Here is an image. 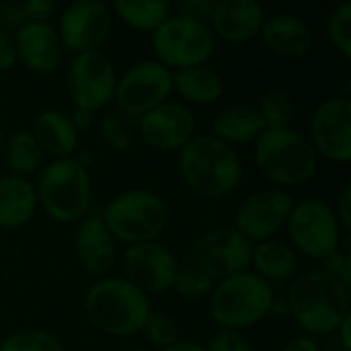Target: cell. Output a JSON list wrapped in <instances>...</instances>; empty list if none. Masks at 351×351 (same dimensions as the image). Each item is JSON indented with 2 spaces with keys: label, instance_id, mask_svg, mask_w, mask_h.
I'll use <instances>...</instances> for the list:
<instances>
[{
  "label": "cell",
  "instance_id": "obj_1",
  "mask_svg": "<svg viewBox=\"0 0 351 351\" xmlns=\"http://www.w3.org/2000/svg\"><path fill=\"white\" fill-rule=\"evenodd\" d=\"M286 302L296 323L313 335L337 331L350 315V292L323 269L306 271L294 280Z\"/></svg>",
  "mask_w": 351,
  "mask_h": 351
},
{
  "label": "cell",
  "instance_id": "obj_2",
  "mask_svg": "<svg viewBox=\"0 0 351 351\" xmlns=\"http://www.w3.org/2000/svg\"><path fill=\"white\" fill-rule=\"evenodd\" d=\"M179 171L189 187L208 197L237 189L243 165L237 150L214 136H195L179 150Z\"/></svg>",
  "mask_w": 351,
  "mask_h": 351
},
{
  "label": "cell",
  "instance_id": "obj_3",
  "mask_svg": "<svg viewBox=\"0 0 351 351\" xmlns=\"http://www.w3.org/2000/svg\"><path fill=\"white\" fill-rule=\"evenodd\" d=\"M84 313L97 329L115 337H130L142 329L150 315V302L128 280L111 278L97 282L86 292Z\"/></svg>",
  "mask_w": 351,
  "mask_h": 351
},
{
  "label": "cell",
  "instance_id": "obj_4",
  "mask_svg": "<svg viewBox=\"0 0 351 351\" xmlns=\"http://www.w3.org/2000/svg\"><path fill=\"white\" fill-rule=\"evenodd\" d=\"M255 162L278 185H302L317 171V152L311 142L288 128H265L257 138Z\"/></svg>",
  "mask_w": 351,
  "mask_h": 351
},
{
  "label": "cell",
  "instance_id": "obj_5",
  "mask_svg": "<svg viewBox=\"0 0 351 351\" xmlns=\"http://www.w3.org/2000/svg\"><path fill=\"white\" fill-rule=\"evenodd\" d=\"M276 296L265 280L255 274H237L222 280L210 298L212 319L226 331L251 327L271 313Z\"/></svg>",
  "mask_w": 351,
  "mask_h": 351
},
{
  "label": "cell",
  "instance_id": "obj_6",
  "mask_svg": "<svg viewBox=\"0 0 351 351\" xmlns=\"http://www.w3.org/2000/svg\"><path fill=\"white\" fill-rule=\"evenodd\" d=\"M41 208L60 222L82 220L90 208V177L76 158L49 162L35 189Z\"/></svg>",
  "mask_w": 351,
  "mask_h": 351
},
{
  "label": "cell",
  "instance_id": "obj_7",
  "mask_svg": "<svg viewBox=\"0 0 351 351\" xmlns=\"http://www.w3.org/2000/svg\"><path fill=\"white\" fill-rule=\"evenodd\" d=\"M169 212L160 195L148 189H128L111 199L105 210L103 224L113 234L130 245L152 243L167 224Z\"/></svg>",
  "mask_w": 351,
  "mask_h": 351
},
{
  "label": "cell",
  "instance_id": "obj_8",
  "mask_svg": "<svg viewBox=\"0 0 351 351\" xmlns=\"http://www.w3.org/2000/svg\"><path fill=\"white\" fill-rule=\"evenodd\" d=\"M150 41L158 58L156 62L175 70L204 66L216 45L214 33L206 23L181 14L169 16L158 29H154Z\"/></svg>",
  "mask_w": 351,
  "mask_h": 351
},
{
  "label": "cell",
  "instance_id": "obj_9",
  "mask_svg": "<svg viewBox=\"0 0 351 351\" xmlns=\"http://www.w3.org/2000/svg\"><path fill=\"white\" fill-rule=\"evenodd\" d=\"M288 234L294 247L311 259H327L339 247V220L319 199H304L288 216Z\"/></svg>",
  "mask_w": 351,
  "mask_h": 351
},
{
  "label": "cell",
  "instance_id": "obj_10",
  "mask_svg": "<svg viewBox=\"0 0 351 351\" xmlns=\"http://www.w3.org/2000/svg\"><path fill=\"white\" fill-rule=\"evenodd\" d=\"M173 88V74L156 60H142L134 64L121 80H117V107L132 117H142L160 103Z\"/></svg>",
  "mask_w": 351,
  "mask_h": 351
},
{
  "label": "cell",
  "instance_id": "obj_11",
  "mask_svg": "<svg viewBox=\"0 0 351 351\" xmlns=\"http://www.w3.org/2000/svg\"><path fill=\"white\" fill-rule=\"evenodd\" d=\"M68 93L76 105V109L97 111L105 107L117 88L115 68L101 51H84L76 53L68 68Z\"/></svg>",
  "mask_w": 351,
  "mask_h": 351
},
{
  "label": "cell",
  "instance_id": "obj_12",
  "mask_svg": "<svg viewBox=\"0 0 351 351\" xmlns=\"http://www.w3.org/2000/svg\"><path fill=\"white\" fill-rule=\"evenodd\" d=\"M251 253L253 247L241 232L212 230L193 245V265L210 280H226L249 267Z\"/></svg>",
  "mask_w": 351,
  "mask_h": 351
},
{
  "label": "cell",
  "instance_id": "obj_13",
  "mask_svg": "<svg viewBox=\"0 0 351 351\" xmlns=\"http://www.w3.org/2000/svg\"><path fill=\"white\" fill-rule=\"evenodd\" d=\"M311 138L315 152L325 158L348 162L351 158V103L348 97H329L311 117Z\"/></svg>",
  "mask_w": 351,
  "mask_h": 351
},
{
  "label": "cell",
  "instance_id": "obj_14",
  "mask_svg": "<svg viewBox=\"0 0 351 351\" xmlns=\"http://www.w3.org/2000/svg\"><path fill=\"white\" fill-rule=\"evenodd\" d=\"M294 208L292 197L280 189H265L249 195L237 210V232L251 241H271L282 230Z\"/></svg>",
  "mask_w": 351,
  "mask_h": 351
},
{
  "label": "cell",
  "instance_id": "obj_15",
  "mask_svg": "<svg viewBox=\"0 0 351 351\" xmlns=\"http://www.w3.org/2000/svg\"><path fill=\"white\" fill-rule=\"evenodd\" d=\"M111 29V16L103 2L80 0L70 4L60 19V43L76 53L97 51Z\"/></svg>",
  "mask_w": 351,
  "mask_h": 351
},
{
  "label": "cell",
  "instance_id": "obj_16",
  "mask_svg": "<svg viewBox=\"0 0 351 351\" xmlns=\"http://www.w3.org/2000/svg\"><path fill=\"white\" fill-rule=\"evenodd\" d=\"M128 282L144 294H158L173 286L177 263L171 251L158 243L132 245L123 255Z\"/></svg>",
  "mask_w": 351,
  "mask_h": 351
},
{
  "label": "cell",
  "instance_id": "obj_17",
  "mask_svg": "<svg viewBox=\"0 0 351 351\" xmlns=\"http://www.w3.org/2000/svg\"><path fill=\"white\" fill-rule=\"evenodd\" d=\"M195 121L187 107L179 103H160L140 117V134L148 146L160 152L181 150L193 138Z\"/></svg>",
  "mask_w": 351,
  "mask_h": 351
},
{
  "label": "cell",
  "instance_id": "obj_18",
  "mask_svg": "<svg viewBox=\"0 0 351 351\" xmlns=\"http://www.w3.org/2000/svg\"><path fill=\"white\" fill-rule=\"evenodd\" d=\"M16 60L37 74H47L58 68L62 43L49 23H23L14 37Z\"/></svg>",
  "mask_w": 351,
  "mask_h": 351
},
{
  "label": "cell",
  "instance_id": "obj_19",
  "mask_svg": "<svg viewBox=\"0 0 351 351\" xmlns=\"http://www.w3.org/2000/svg\"><path fill=\"white\" fill-rule=\"evenodd\" d=\"M210 21L216 35L226 41L241 43L261 33L265 12L255 0H220L216 2Z\"/></svg>",
  "mask_w": 351,
  "mask_h": 351
},
{
  "label": "cell",
  "instance_id": "obj_20",
  "mask_svg": "<svg viewBox=\"0 0 351 351\" xmlns=\"http://www.w3.org/2000/svg\"><path fill=\"white\" fill-rule=\"evenodd\" d=\"M265 47L282 58H304L313 47L311 27L292 12H278L265 19L261 33Z\"/></svg>",
  "mask_w": 351,
  "mask_h": 351
},
{
  "label": "cell",
  "instance_id": "obj_21",
  "mask_svg": "<svg viewBox=\"0 0 351 351\" xmlns=\"http://www.w3.org/2000/svg\"><path fill=\"white\" fill-rule=\"evenodd\" d=\"M76 253L82 267L93 276H101L113 267L117 247L113 234L103 224V218L90 216L82 220L76 230Z\"/></svg>",
  "mask_w": 351,
  "mask_h": 351
},
{
  "label": "cell",
  "instance_id": "obj_22",
  "mask_svg": "<svg viewBox=\"0 0 351 351\" xmlns=\"http://www.w3.org/2000/svg\"><path fill=\"white\" fill-rule=\"evenodd\" d=\"M31 136L35 138L39 148L56 158H72V152L78 144V132L74 130L70 117L56 109L37 115Z\"/></svg>",
  "mask_w": 351,
  "mask_h": 351
},
{
  "label": "cell",
  "instance_id": "obj_23",
  "mask_svg": "<svg viewBox=\"0 0 351 351\" xmlns=\"http://www.w3.org/2000/svg\"><path fill=\"white\" fill-rule=\"evenodd\" d=\"M37 208L35 187L16 175L0 179V226L19 228L27 224Z\"/></svg>",
  "mask_w": 351,
  "mask_h": 351
},
{
  "label": "cell",
  "instance_id": "obj_24",
  "mask_svg": "<svg viewBox=\"0 0 351 351\" xmlns=\"http://www.w3.org/2000/svg\"><path fill=\"white\" fill-rule=\"evenodd\" d=\"M212 130L214 138L230 146L259 138L265 130V121L261 113L251 105H230L216 113Z\"/></svg>",
  "mask_w": 351,
  "mask_h": 351
},
{
  "label": "cell",
  "instance_id": "obj_25",
  "mask_svg": "<svg viewBox=\"0 0 351 351\" xmlns=\"http://www.w3.org/2000/svg\"><path fill=\"white\" fill-rule=\"evenodd\" d=\"M173 86L191 103L210 105L220 99L224 93L222 78L216 70L208 66H193L183 68L173 74Z\"/></svg>",
  "mask_w": 351,
  "mask_h": 351
},
{
  "label": "cell",
  "instance_id": "obj_26",
  "mask_svg": "<svg viewBox=\"0 0 351 351\" xmlns=\"http://www.w3.org/2000/svg\"><path fill=\"white\" fill-rule=\"evenodd\" d=\"M251 261H253L255 269L259 271V278L265 282L267 280L280 282L284 278H290L296 269L294 251L280 241L259 243L251 253Z\"/></svg>",
  "mask_w": 351,
  "mask_h": 351
},
{
  "label": "cell",
  "instance_id": "obj_27",
  "mask_svg": "<svg viewBox=\"0 0 351 351\" xmlns=\"http://www.w3.org/2000/svg\"><path fill=\"white\" fill-rule=\"evenodd\" d=\"M113 8L130 27L140 31H154L169 19L171 4L165 0H115Z\"/></svg>",
  "mask_w": 351,
  "mask_h": 351
},
{
  "label": "cell",
  "instance_id": "obj_28",
  "mask_svg": "<svg viewBox=\"0 0 351 351\" xmlns=\"http://www.w3.org/2000/svg\"><path fill=\"white\" fill-rule=\"evenodd\" d=\"M41 158V148L37 146L31 132H14L6 142V162L16 173V177L31 175Z\"/></svg>",
  "mask_w": 351,
  "mask_h": 351
},
{
  "label": "cell",
  "instance_id": "obj_29",
  "mask_svg": "<svg viewBox=\"0 0 351 351\" xmlns=\"http://www.w3.org/2000/svg\"><path fill=\"white\" fill-rule=\"evenodd\" d=\"M265 121V128H288V123L292 121V113H294V105L288 93L280 90V88H271L267 93H263L261 97V105L257 109Z\"/></svg>",
  "mask_w": 351,
  "mask_h": 351
},
{
  "label": "cell",
  "instance_id": "obj_30",
  "mask_svg": "<svg viewBox=\"0 0 351 351\" xmlns=\"http://www.w3.org/2000/svg\"><path fill=\"white\" fill-rule=\"evenodd\" d=\"M0 351H64V348L51 333L25 329L6 337L0 343Z\"/></svg>",
  "mask_w": 351,
  "mask_h": 351
},
{
  "label": "cell",
  "instance_id": "obj_31",
  "mask_svg": "<svg viewBox=\"0 0 351 351\" xmlns=\"http://www.w3.org/2000/svg\"><path fill=\"white\" fill-rule=\"evenodd\" d=\"M173 288L189 300H199L208 294H212L214 290V280H210L202 269H197L195 265H187L183 269H177L175 274V282Z\"/></svg>",
  "mask_w": 351,
  "mask_h": 351
},
{
  "label": "cell",
  "instance_id": "obj_32",
  "mask_svg": "<svg viewBox=\"0 0 351 351\" xmlns=\"http://www.w3.org/2000/svg\"><path fill=\"white\" fill-rule=\"evenodd\" d=\"M327 35L335 49L351 58V2H341L327 21Z\"/></svg>",
  "mask_w": 351,
  "mask_h": 351
},
{
  "label": "cell",
  "instance_id": "obj_33",
  "mask_svg": "<svg viewBox=\"0 0 351 351\" xmlns=\"http://www.w3.org/2000/svg\"><path fill=\"white\" fill-rule=\"evenodd\" d=\"M146 339L154 346H158L160 350L169 348V346H175L179 341V329L175 325V321H171L169 317L160 315V313H152L146 317L142 329H140Z\"/></svg>",
  "mask_w": 351,
  "mask_h": 351
},
{
  "label": "cell",
  "instance_id": "obj_34",
  "mask_svg": "<svg viewBox=\"0 0 351 351\" xmlns=\"http://www.w3.org/2000/svg\"><path fill=\"white\" fill-rule=\"evenodd\" d=\"M99 132H101V138L113 148V150H128L130 144H132V138H130V132L128 128L115 117V115H107L101 119V125H99Z\"/></svg>",
  "mask_w": 351,
  "mask_h": 351
},
{
  "label": "cell",
  "instance_id": "obj_35",
  "mask_svg": "<svg viewBox=\"0 0 351 351\" xmlns=\"http://www.w3.org/2000/svg\"><path fill=\"white\" fill-rule=\"evenodd\" d=\"M208 351H253L251 343L239 331H220L212 337Z\"/></svg>",
  "mask_w": 351,
  "mask_h": 351
},
{
  "label": "cell",
  "instance_id": "obj_36",
  "mask_svg": "<svg viewBox=\"0 0 351 351\" xmlns=\"http://www.w3.org/2000/svg\"><path fill=\"white\" fill-rule=\"evenodd\" d=\"M325 274H329L331 278H335L348 292H350V278H351V261L350 255H341L339 251H335L333 255H329L325 259Z\"/></svg>",
  "mask_w": 351,
  "mask_h": 351
},
{
  "label": "cell",
  "instance_id": "obj_37",
  "mask_svg": "<svg viewBox=\"0 0 351 351\" xmlns=\"http://www.w3.org/2000/svg\"><path fill=\"white\" fill-rule=\"evenodd\" d=\"M53 2L51 0H29L21 6L23 19L27 23H47V19L53 14Z\"/></svg>",
  "mask_w": 351,
  "mask_h": 351
},
{
  "label": "cell",
  "instance_id": "obj_38",
  "mask_svg": "<svg viewBox=\"0 0 351 351\" xmlns=\"http://www.w3.org/2000/svg\"><path fill=\"white\" fill-rule=\"evenodd\" d=\"M214 6H216V0H185L179 6V10H181L179 14L204 23V19H210Z\"/></svg>",
  "mask_w": 351,
  "mask_h": 351
},
{
  "label": "cell",
  "instance_id": "obj_39",
  "mask_svg": "<svg viewBox=\"0 0 351 351\" xmlns=\"http://www.w3.org/2000/svg\"><path fill=\"white\" fill-rule=\"evenodd\" d=\"M16 64V47L14 39L0 31V70H8Z\"/></svg>",
  "mask_w": 351,
  "mask_h": 351
},
{
  "label": "cell",
  "instance_id": "obj_40",
  "mask_svg": "<svg viewBox=\"0 0 351 351\" xmlns=\"http://www.w3.org/2000/svg\"><path fill=\"white\" fill-rule=\"evenodd\" d=\"M350 202H351V185L348 183L339 195V216H341V222H343V228L350 230L351 228V210H350Z\"/></svg>",
  "mask_w": 351,
  "mask_h": 351
},
{
  "label": "cell",
  "instance_id": "obj_41",
  "mask_svg": "<svg viewBox=\"0 0 351 351\" xmlns=\"http://www.w3.org/2000/svg\"><path fill=\"white\" fill-rule=\"evenodd\" d=\"M70 121H72V125H74V130H76V132L88 130V128H90V123H93V113H90V111H86V109H76V111H74V115L70 117Z\"/></svg>",
  "mask_w": 351,
  "mask_h": 351
},
{
  "label": "cell",
  "instance_id": "obj_42",
  "mask_svg": "<svg viewBox=\"0 0 351 351\" xmlns=\"http://www.w3.org/2000/svg\"><path fill=\"white\" fill-rule=\"evenodd\" d=\"M282 351H319V346L308 337H298V339L290 341Z\"/></svg>",
  "mask_w": 351,
  "mask_h": 351
},
{
  "label": "cell",
  "instance_id": "obj_43",
  "mask_svg": "<svg viewBox=\"0 0 351 351\" xmlns=\"http://www.w3.org/2000/svg\"><path fill=\"white\" fill-rule=\"evenodd\" d=\"M337 331H339V337H341V346H343V350L350 351L351 350V341H350V331H351V317L348 315L341 323H339V327H337Z\"/></svg>",
  "mask_w": 351,
  "mask_h": 351
},
{
  "label": "cell",
  "instance_id": "obj_44",
  "mask_svg": "<svg viewBox=\"0 0 351 351\" xmlns=\"http://www.w3.org/2000/svg\"><path fill=\"white\" fill-rule=\"evenodd\" d=\"M162 351H208L199 343H191V341H177L175 346H169Z\"/></svg>",
  "mask_w": 351,
  "mask_h": 351
},
{
  "label": "cell",
  "instance_id": "obj_45",
  "mask_svg": "<svg viewBox=\"0 0 351 351\" xmlns=\"http://www.w3.org/2000/svg\"><path fill=\"white\" fill-rule=\"evenodd\" d=\"M4 146V134H2V130H0V148Z\"/></svg>",
  "mask_w": 351,
  "mask_h": 351
}]
</instances>
